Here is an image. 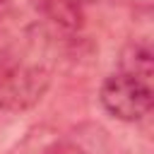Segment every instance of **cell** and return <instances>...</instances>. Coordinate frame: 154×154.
I'll use <instances>...</instances> for the list:
<instances>
[{
    "label": "cell",
    "mask_w": 154,
    "mask_h": 154,
    "mask_svg": "<svg viewBox=\"0 0 154 154\" xmlns=\"http://www.w3.org/2000/svg\"><path fill=\"white\" fill-rule=\"evenodd\" d=\"M58 38L36 17L0 12V111L24 113L38 106L53 82Z\"/></svg>",
    "instance_id": "6da1fadb"
},
{
    "label": "cell",
    "mask_w": 154,
    "mask_h": 154,
    "mask_svg": "<svg viewBox=\"0 0 154 154\" xmlns=\"http://www.w3.org/2000/svg\"><path fill=\"white\" fill-rule=\"evenodd\" d=\"M99 101L108 116L123 123H140L152 113L154 89L152 84L123 72L108 75L99 87Z\"/></svg>",
    "instance_id": "7a4b0ae2"
},
{
    "label": "cell",
    "mask_w": 154,
    "mask_h": 154,
    "mask_svg": "<svg viewBox=\"0 0 154 154\" xmlns=\"http://www.w3.org/2000/svg\"><path fill=\"white\" fill-rule=\"evenodd\" d=\"M118 72L152 84L154 51H152L149 38H135V41H130V43H125L120 48V53H118Z\"/></svg>",
    "instance_id": "277c9868"
},
{
    "label": "cell",
    "mask_w": 154,
    "mask_h": 154,
    "mask_svg": "<svg viewBox=\"0 0 154 154\" xmlns=\"http://www.w3.org/2000/svg\"><path fill=\"white\" fill-rule=\"evenodd\" d=\"M7 2H10V0H0V10H2V7L7 5Z\"/></svg>",
    "instance_id": "5b68a950"
},
{
    "label": "cell",
    "mask_w": 154,
    "mask_h": 154,
    "mask_svg": "<svg viewBox=\"0 0 154 154\" xmlns=\"http://www.w3.org/2000/svg\"><path fill=\"white\" fill-rule=\"evenodd\" d=\"M29 7L58 38L79 36L87 24V0H29Z\"/></svg>",
    "instance_id": "3957f363"
}]
</instances>
